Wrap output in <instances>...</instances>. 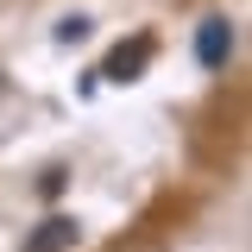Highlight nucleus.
I'll use <instances>...</instances> for the list:
<instances>
[{
    "label": "nucleus",
    "instance_id": "obj_1",
    "mask_svg": "<svg viewBox=\"0 0 252 252\" xmlns=\"http://www.w3.org/2000/svg\"><path fill=\"white\" fill-rule=\"evenodd\" d=\"M195 57H202V69H227V57H233V19H202L195 26Z\"/></svg>",
    "mask_w": 252,
    "mask_h": 252
},
{
    "label": "nucleus",
    "instance_id": "obj_2",
    "mask_svg": "<svg viewBox=\"0 0 252 252\" xmlns=\"http://www.w3.org/2000/svg\"><path fill=\"white\" fill-rule=\"evenodd\" d=\"M76 240H82V227H76L69 215H51L38 233H26V252H69Z\"/></svg>",
    "mask_w": 252,
    "mask_h": 252
},
{
    "label": "nucleus",
    "instance_id": "obj_3",
    "mask_svg": "<svg viewBox=\"0 0 252 252\" xmlns=\"http://www.w3.org/2000/svg\"><path fill=\"white\" fill-rule=\"evenodd\" d=\"M145 63H152V38H132V44H120V51L107 57L101 76H107V82H139V69H145Z\"/></svg>",
    "mask_w": 252,
    "mask_h": 252
},
{
    "label": "nucleus",
    "instance_id": "obj_4",
    "mask_svg": "<svg viewBox=\"0 0 252 252\" xmlns=\"http://www.w3.org/2000/svg\"><path fill=\"white\" fill-rule=\"evenodd\" d=\"M82 38H89V19H82V13H69V19L57 26V44H82Z\"/></svg>",
    "mask_w": 252,
    "mask_h": 252
}]
</instances>
